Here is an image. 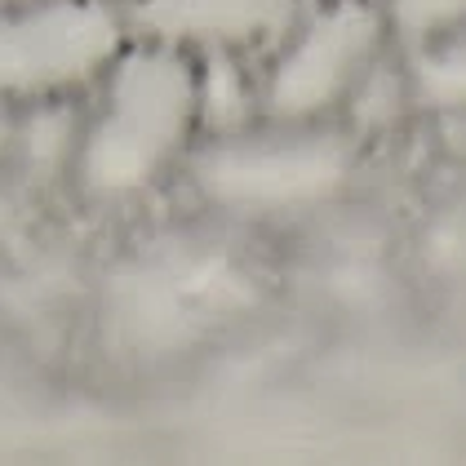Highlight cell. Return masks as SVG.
I'll list each match as a JSON object with an SVG mask.
<instances>
[{
  "mask_svg": "<svg viewBox=\"0 0 466 466\" xmlns=\"http://www.w3.org/2000/svg\"><path fill=\"white\" fill-rule=\"evenodd\" d=\"M14 134H18V125H14V120H9V116L0 111V160H5V156L14 151Z\"/></svg>",
  "mask_w": 466,
  "mask_h": 466,
  "instance_id": "obj_9",
  "label": "cell"
},
{
  "mask_svg": "<svg viewBox=\"0 0 466 466\" xmlns=\"http://www.w3.org/2000/svg\"><path fill=\"white\" fill-rule=\"evenodd\" d=\"M129 32L187 54H236L298 27L302 0H116Z\"/></svg>",
  "mask_w": 466,
  "mask_h": 466,
  "instance_id": "obj_5",
  "label": "cell"
},
{
  "mask_svg": "<svg viewBox=\"0 0 466 466\" xmlns=\"http://www.w3.org/2000/svg\"><path fill=\"white\" fill-rule=\"evenodd\" d=\"M5 227H9V205L0 200V231H5Z\"/></svg>",
  "mask_w": 466,
  "mask_h": 466,
  "instance_id": "obj_10",
  "label": "cell"
},
{
  "mask_svg": "<svg viewBox=\"0 0 466 466\" xmlns=\"http://www.w3.org/2000/svg\"><path fill=\"white\" fill-rule=\"evenodd\" d=\"M258 116V89H249L245 72L231 54H205L200 58V120L218 134L245 129V120Z\"/></svg>",
  "mask_w": 466,
  "mask_h": 466,
  "instance_id": "obj_7",
  "label": "cell"
},
{
  "mask_svg": "<svg viewBox=\"0 0 466 466\" xmlns=\"http://www.w3.org/2000/svg\"><path fill=\"white\" fill-rule=\"evenodd\" d=\"M129 23L111 0H23L0 9V98L49 103L103 80Z\"/></svg>",
  "mask_w": 466,
  "mask_h": 466,
  "instance_id": "obj_3",
  "label": "cell"
},
{
  "mask_svg": "<svg viewBox=\"0 0 466 466\" xmlns=\"http://www.w3.org/2000/svg\"><path fill=\"white\" fill-rule=\"evenodd\" d=\"M404 76H409V94L418 107L466 116V27L427 40V45H413Z\"/></svg>",
  "mask_w": 466,
  "mask_h": 466,
  "instance_id": "obj_6",
  "label": "cell"
},
{
  "mask_svg": "<svg viewBox=\"0 0 466 466\" xmlns=\"http://www.w3.org/2000/svg\"><path fill=\"white\" fill-rule=\"evenodd\" d=\"M356 174V143L324 125H267L218 134L191 156L196 191L245 218L307 214L338 200Z\"/></svg>",
  "mask_w": 466,
  "mask_h": 466,
  "instance_id": "obj_2",
  "label": "cell"
},
{
  "mask_svg": "<svg viewBox=\"0 0 466 466\" xmlns=\"http://www.w3.org/2000/svg\"><path fill=\"white\" fill-rule=\"evenodd\" d=\"M382 40L387 14L378 0H329L280 45L258 85V116L267 125H316L333 107H347Z\"/></svg>",
  "mask_w": 466,
  "mask_h": 466,
  "instance_id": "obj_4",
  "label": "cell"
},
{
  "mask_svg": "<svg viewBox=\"0 0 466 466\" xmlns=\"http://www.w3.org/2000/svg\"><path fill=\"white\" fill-rule=\"evenodd\" d=\"M196 125L200 63L187 49L156 40L120 49V58L103 72L94 116L80 125L72 156L76 187L98 205L138 200L182 156Z\"/></svg>",
  "mask_w": 466,
  "mask_h": 466,
  "instance_id": "obj_1",
  "label": "cell"
},
{
  "mask_svg": "<svg viewBox=\"0 0 466 466\" xmlns=\"http://www.w3.org/2000/svg\"><path fill=\"white\" fill-rule=\"evenodd\" d=\"M9 5H23V0H0V9H9Z\"/></svg>",
  "mask_w": 466,
  "mask_h": 466,
  "instance_id": "obj_11",
  "label": "cell"
},
{
  "mask_svg": "<svg viewBox=\"0 0 466 466\" xmlns=\"http://www.w3.org/2000/svg\"><path fill=\"white\" fill-rule=\"evenodd\" d=\"M382 14L404 45H427L466 27V0H387Z\"/></svg>",
  "mask_w": 466,
  "mask_h": 466,
  "instance_id": "obj_8",
  "label": "cell"
}]
</instances>
